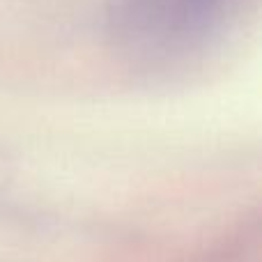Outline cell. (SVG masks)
Listing matches in <instances>:
<instances>
[{
	"instance_id": "1",
	"label": "cell",
	"mask_w": 262,
	"mask_h": 262,
	"mask_svg": "<svg viewBox=\"0 0 262 262\" xmlns=\"http://www.w3.org/2000/svg\"><path fill=\"white\" fill-rule=\"evenodd\" d=\"M239 0H111L118 35L145 51L163 53L209 35Z\"/></svg>"
}]
</instances>
